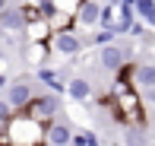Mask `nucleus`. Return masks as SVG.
Returning <instances> with one entry per match:
<instances>
[{"instance_id": "obj_18", "label": "nucleus", "mask_w": 155, "mask_h": 146, "mask_svg": "<svg viewBox=\"0 0 155 146\" xmlns=\"http://www.w3.org/2000/svg\"><path fill=\"white\" fill-rule=\"evenodd\" d=\"M0 89H6V73H0Z\"/></svg>"}, {"instance_id": "obj_17", "label": "nucleus", "mask_w": 155, "mask_h": 146, "mask_svg": "<svg viewBox=\"0 0 155 146\" xmlns=\"http://www.w3.org/2000/svg\"><path fill=\"white\" fill-rule=\"evenodd\" d=\"M10 114H13V111H10V105H6V102H3V95H0V127L10 121Z\"/></svg>"}, {"instance_id": "obj_6", "label": "nucleus", "mask_w": 155, "mask_h": 146, "mask_svg": "<svg viewBox=\"0 0 155 146\" xmlns=\"http://www.w3.org/2000/svg\"><path fill=\"white\" fill-rule=\"evenodd\" d=\"M98 64L104 67V70H111V73H117L124 64H130V51H127L124 45H101V51H98Z\"/></svg>"}, {"instance_id": "obj_9", "label": "nucleus", "mask_w": 155, "mask_h": 146, "mask_svg": "<svg viewBox=\"0 0 155 146\" xmlns=\"http://www.w3.org/2000/svg\"><path fill=\"white\" fill-rule=\"evenodd\" d=\"M70 137H73V130L67 121L45 124V146H70Z\"/></svg>"}, {"instance_id": "obj_13", "label": "nucleus", "mask_w": 155, "mask_h": 146, "mask_svg": "<svg viewBox=\"0 0 155 146\" xmlns=\"http://www.w3.org/2000/svg\"><path fill=\"white\" fill-rule=\"evenodd\" d=\"M133 16L143 25H155V0H133Z\"/></svg>"}, {"instance_id": "obj_2", "label": "nucleus", "mask_w": 155, "mask_h": 146, "mask_svg": "<svg viewBox=\"0 0 155 146\" xmlns=\"http://www.w3.org/2000/svg\"><path fill=\"white\" fill-rule=\"evenodd\" d=\"M111 105H114V117L124 124H146V111H143V102H139L136 89L130 86L127 80H117L114 89H111Z\"/></svg>"}, {"instance_id": "obj_4", "label": "nucleus", "mask_w": 155, "mask_h": 146, "mask_svg": "<svg viewBox=\"0 0 155 146\" xmlns=\"http://www.w3.org/2000/svg\"><path fill=\"white\" fill-rule=\"evenodd\" d=\"M22 111L32 117V121H38V124H51V121H57L60 99H57L54 92H48V95H32V102H29Z\"/></svg>"}, {"instance_id": "obj_16", "label": "nucleus", "mask_w": 155, "mask_h": 146, "mask_svg": "<svg viewBox=\"0 0 155 146\" xmlns=\"http://www.w3.org/2000/svg\"><path fill=\"white\" fill-rule=\"evenodd\" d=\"M114 38H117V35H114L111 29H98L95 35H92V41H89V45H98V48H101V45H111Z\"/></svg>"}, {"instance_id": "obj_19", "label": "nucleus", "mask_w": 155, "mask_h": 146, "mask_svg": "<svg viewBox=\"0 0 155 146\" xmlns=\"http://www.w3.org/2000/svg\"><path fill=\"white\" fill-rule=\"evenodd\" d=\"M3 6H10V0H0V10H3Z\"/></svg>"}, {"instance_id": "obj_10", "label": "nucleus", "mask_w": 155, "mask_h": 146, "mask_svg": "<svg viewBox=\"0 0 155 146\" xmlns=\"http://www.w3.org/2000/svg\"><path fill=\"white\" fill-rule=\"evenodd\" d=\"M63 95H70L73 102H89L92 99V83L86 76H70L67 86H63Z\"/></svg>"}, {"instance_id": "obj_5", "label": "nucleus", "mask_w": 155, "mask_h": 146, "mask_svg": "<svg viewBox=\"0 0 155 146\" xmlns=\"http://www.w3.org/2000/svg\"><path fill=\"white\" fill-rule=\"evenodd\" d=\"M32 95H35V89H32L25 80L6 83V89H3V102L10 105V111H22V108L32 102Z\"/></svg>"}, {"instance_id": "obj_15", "label": "nucleus", "mask_w": 155, "mask_h": 146, "mask_svg": "<svg viewBox=\"0 0 155 146\" xmlns=\"http://www.w3.org/2000/svg\"><path fill=\"white\" fill-rule=\"evenodd\" d=\"M70 143L73 146H98V137L89 134V130H76V134L70 137Z\"/></svg>"}, {"instance_id": "obj_11", "label": "nucleus", "mask_w": 155, "mask_h": 146, "mask_svg": "<svg viewBox=\"0 0 155 146\" xmlns=\"http://www.w3.org/2000/svg\"><path fill=\"white\" fill-rule=\"evenodd\" d=\"M124 146H152L149 127H146V124H127V130H124Z\"/></svg>"}, {"instance_id": "obj_12", "label": "nucleus", "mask_w": 155, "mask_h": 146, "mask_svg": "<svg viewBox=\"0 0 155 146\" xmlns=\"http://www.w3.org/2000/svg\"><path fill=\"white\" fill-rule=\"evenodd\" d=\"M48 45L45 41H25V60H29L32 67H45V60H48Z\"/></svg>"}, {"instance_id": "obj_20", "label": "nucleus", "mask_w": 155, "mask_h": 146, "mask_svg": "<svg viewBox=\"0 0 155 146\" xmlns=\"http://www.w3.org/2000/svg\"><path fill=\"white\" fill-rule=\"evenodd\" d=\"M98 146H101V143H98Z\"/></svg>"}, {"instance_id": "obj_14", "label": "nucleus", "mask_w": 155, "mask_h": 146, "mask_svg": "<svg viewBox=\"0 0 155 146\" xmlns=\"http://www.w3.org/2000/svg\"><path fill=\"white\" fill-rule=\"evenodd\" d=\"M22 32L29 35V41H48V38H51V25H48V19H29Z\"/></svg>"}, {"instance_id": "obj_1", "label": "nucleus", "mask_w": 155, "mask_h": 146, "mask_svg": "<svg viewBox=\"0 0 155 146\" xmlns=\"http://www.w3.org/2000/svg\"><path fill=\"white\" fill-rule=\"evenodd\" d=\"M0 143L3 146H41L45 143V124L32 121L25 111H13L10 121L0 127Z\"/></svg>"}, {"instance_id": "obj_8", "label": "nucleus", "mask_w": 155, "mask_h": 146, "mask_svg": "<svg viewBox=\"0 0 155 146\" xmlns=\"http://www.w3.org/2000/svg\"><path fill=\"white\" fill-rule=\"evenodd\" d=\"M25 29V16L19 6H3L0 10V35L3 32H10V35H22Z\"/></svg>"}, {"instance_id": "obj_7", "label": "nucleus", "mask_w": 155, "mask_h": 146, "mask_svg": "<svg viewBox=\"0 0 155 146\" xmlns=\"http://www.w3.org/2000/svg\"><path fill=\"white\" fill-rule=\"evenodd\" d=\"M98 13H101V3L98 0H79L73 10V25L76 29H95L98 25Z\"/></svg>"}, {"instance_id": "obj_21", "label": "nucleus", "mask_w": 155, "mask_h": 146, "mask_svg": "<svg viewBox=\"0 0 155 146\" xmlns=\"http://www.w3.org/2000/svg\"><path fill=\"white\" fill-rule=\"evenodd\" d=\"M41 146H45V143H41Z\"/></svg>"}, {"instance_id": "obj_3", "label": "nucleus", "mask_w": 155, "mask_h": 146, "mask_svg": "<svg viewBox=\"0 0 155 146\" xmlns=\"http://www.w3.org/2000/svg\"><path fill=\"white\" fill-rule=\"evenodd\" d=\"M51 54H60V57H76V54L86 48V38L79 35V29H67V32H51V38L45 41Z\"/></svg>"}]
</instances>
